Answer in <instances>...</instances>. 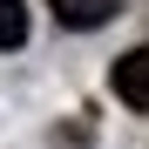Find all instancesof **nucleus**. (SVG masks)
I'll return each instance as SVG.
<instances>
[{
	"mask_svg": "<svg viewBox=\"0 0 149 149\" xmlns=\"http://www.w3.org/2000/svg\"><path fill=\"white\" fill-rule=\"evenodd\" d=\"M14 47H27V7L0 0V54H14Z\"/></svg>",
	"mask_w": 149,
	"mask_h": 149,
	"instance_id": "nucleus-3",
	"label": "nucleus"
},
{
	"mask_svg": "<svg viewBox=\"0 0 149 149\" xmlns=\"http://www.w3.org/2000/svg\"><path fill=\"white\" fill-rule=\"evenodd\" d=\"M47 7H54L61 27H109L122 0H47Z\"/></svg>",
	"mask_w": 149,
	"mask_h": 149,
	"instance_id": "nucleus-2",
	"label": "nucleus"
},
{
	"mask_svg": "<svg viewBox=\"0 0 149 149\" xmlns=\"http://www.w3.org/2000/svg\"><path fill=\"white\" fill-rule=\"evenodd\" d=\"M109 88H115L129 109H142V115H149V47H129V54L109 68Z\"/></svg>",
	"mask_w": 149,
	"mask_h": 149,
	"instance_id": "nucleus-1",
	"label": "nucleus"
}]
</instances>
